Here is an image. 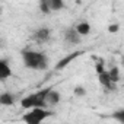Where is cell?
Returning a JSON list of instances; mask_svg holds the SVG:
<instances>
[{"mask_svg":"<svg viewBox=\"0 0 124 124\" xmlns=\"http://www.w3.org/2000/svg\"><path fill=\"white\" fill-rule=\"evenodd\" d=\"M50 38V29L48 28H39L34 32V39L38 42H45Z\"/></svg>","mask_w":124,"mask_h":124,"instance_id":"6","label":"cell"},{"mask_svg":"<svg viewBox=\"0 0 124 124\" xmlns=\"http://www.w3.org/2000/svg\"><path fill=\"white\" fill-rule=\"evenodd\" d=\"M60 99H61L60 93H58V92H55V91H51V89L48 91L47 98H45L47 105H55V104H58V102H60Z\"/></svg>","mask_w":124,"mask_h":124,"instance_id":"9","label":"cell"},{"mask_svg":"<svg viewBox=\"0 0 124 124\" xmlns=\"http://www.w3.org/2000/svg\"><path fill=\"white\" fill-rule=\"evenodd\" d=\"M39 10L44 15H48L51 12V6H50V0H39Z\"/></svg>","mask_w":124,"mask_h":124,"instance_id":"12","label":"cell"},{"mask_svg":"<svg viewBox=\"0 0 124 124\" xmlns=\"http://www.w3.org/2000/svg\"><path fill=\"white\" fill-rule=\"evenodd\" d=\"M50 115H51V112L50 111H45L44 107H35V108H32L31 112L25 114L22 120L25 123H28V124H39L41 121H44Z\"/></svg>","mask_w":124,"mask_h":124,"instance_id":"3","label":"cell"},{"mask_svg":"<svg viewBox=\"0 0 124 124\" xmlns=\"http://www.w3.org/2000/svg\"><path fill=\"white\" fill-rule=\"evenodd\" d=\"M12 75V70L8 64V60H0V79L6 80Z\"/></svg>","mask_w":124,"mask_h":124,"instance_id":"8","label":"cell"},{"mask_svg":"<svg viewBox=\"0 0 124 124\" xmlns=\"http://www.w3.org/2000/svg\"><path fill=\"white\" fill-rule=\"evenodd\" d=\"M0 104L2 105H13L15 104V96L12 93L5 92V93L0 95Z\"/></svg>","mask_w":124,"mask_h":124,"instance_id":"10","label":"cell"},{"mask_svg":"<svg viewBox=\"0 0 124 124\" xmlns=\"http://www.w3.org/2000/svg\"><path fill=\"white\" fill-rule=\"evenodd\" d=\"M80 54H83V53H82V51H75V53H72V54L66 55L64 58H61V60L58 61V63L55 64V70H63L66 66H69V64L72 63V61H73L75 58H78Z\"/></svg>","mask_w":124,"mask_h":124,"instance_id":"4","label":"cell"},{"mask_svg":"<svg viewBox=\"0 0 124 124\" xmlns=\"http://www.w3.org/2000/svg\"><path fill=\"white\" fill-rule=\"evenodd\" d=\"M112 118L124 124V109H118V111H115V112L112 114Z\"/></svg>","mask_w":124,"mask_h":124,"instance_id":"15","label":"cell"},{"mask_svg":"<svg viewBox=\"0 0 124 124\" xmlns=\"http://www.w3.org/2000/svg\"><path fill=\"white\" fill-rule=\"evenodd\" d=\"M64 38H66V41L70 42V44H78L79 39H80V34L78 32L76 28H69V29H66Z\"/></svg>","mask_w":124,"mask_h":124,"instance_id":"5","label":"cell"},{"mask_svg":"<svg viewBox=\"0 0 124 124\" xmlns=\"http://www.w3.org/2000/svg\"><path fill=\"white\" fill-rule=\"evenodd\" d=\"M108 73H109V78H111V80L114 83H117L120 80V70H118V67H112Z\"/></svg>","mask_w":124,"mask_h":124,"instance_id":"14","label":"cell"},{"mask_svg":"<svg viewBox=\"0 0 124 124\" xmlns=\"http://www.w3.org/2000/svg\"><path fill=\"white\" fill-rule=\"evenodd\" d=\"M118 31H120V25H118V23H112V25L108 26V32H109V34H115V32H118Z\"/></svg>","mask_w":124,"mask_h":124,"instance_id":"18","label":"cell"},{"mask_svg":"<svg viewBox=\"0 0 124 124\" xmlns=\"http://www.w3.org/2000/svg\"><path fill=\"white\" fill-rule=\"evenodd\" d=\"M48 91H50V89H42V91H39V92H35V93H31V95L25 96V98L21 101L22 108H25V109H32V108H35V107H45V105H47L45 98H47Z\"/></svg>","mask_w":124,"mask_h":124,"instance_id":"2","label":"cell"},{"mask_svg":"<svg viewBox=\"0 0 124 124\" xmlns=\"http://www.w3.org/2000/svg\"><path fill=\"white\" fill-rule=\"evenodd\" d=\"M22 58L23 63L28 69H35V70H42L47 67V57L42 53H37V51H29L25 50L22 51Z\"/></svg>","mask_w":124,"mask_h":124,"instance_id":"1","label":"cell"},{"mask_svg":"<svg viewBox=\"0 0 124 124\" xmlns=\"http://www.w3.org/2000/svg\"><path fill=\"white\" fill-rule=\"evenodd\" d=\"M95 69H96V73H98V75H99V73H102V72H105V66H104V61H102L101 58L98 60V63H96V67H95Z\"/></svg>","mask_w":124,"mask_h":124,"instance_id":"17","label":"cell"},{"mask_svg":"<svg viewBox=\"0 0 124 124\" xmlns=\"http://www.w3.org/2000/svg\"><path fill=\"white\" fill-rule=\"evenodd\" d=\"M75 95L76 96H85L86 95V89L83 86H76L75 88Z\"/></svg>","mask_w":124,"mask_h":124,"instance_id":"16","label":"cell"},{"mask_svg":"<svg viewBox=\"0 0 124 124\" xmlns=\"http://www.w3.org/2000/svg\"><path fill=\"white\" fill-rule=\"evenodd\" d=\"M98 80H99V83H101L104 88H107V89H112V88H114V82L111 80L108 72H102V73H99V75H98Z\"/></svg>","mask_w":124,"mask_h":124,"instance_id":"7","label":"cell"},{"mask_svg":"<svg viewBox=\"0 0 124 124\" xmlns=\"http://www.w3.org/2000/svg\"><path fill=\"white\" fill-rule=\"evenodd\" d=\"M76 29H78V32H79L80 35H88V34L91 32V25H89L88 22H80V23L76 26Z\"/></svg>","mask_w":124,"mask_h":124,"instance_id":"11","label":"cell"},{"mask_svg":"<svg viewBox=\"0 0 124 124\" xmlns=\"http://www.w3.org/2000/svg\"><path fill=\"white\" fill-rule=\"evenodd\" d=\"M50 6L51 10H61L64 8V2L63 0H50Z\"/></svg>","mask_w":124,"mask_h":124,"instance_id":"13","label":"cell"}]
</instances>
